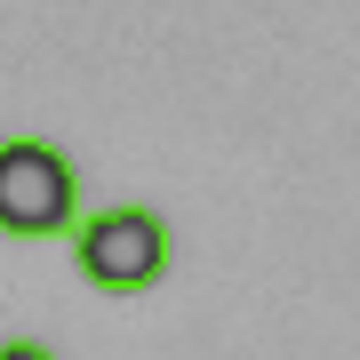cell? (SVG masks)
<instances>
[{"label": "cell", "instance_id": "6da1fadb", "mask_svg": "<svg viewBox=\"0 0 360 360\" xmlns=\"http://www.w3.org/2000/svg\"><path fill=\"white\" fill-rule=\"evenodd\" d=\"M80 168L49 136H0V240H72Z\"/></svg>", "mask_w": 360, "mask_h": 360}, {"label": "cell", "instance_id": "7a4b0ae2", "mask_svg": "<svg viewBox=\"0 0 360 360\" xmlns=\"http://www.w3.org/2000/svg\"><path fill=\"white\" fill-rule=\"evenodd\" d=\"M168 257H176V232H168L153 208H136V200L96 208V217H80V232H72V272L89 288H104V296L153 288L168 272Z\"/></svg>", "mask_w": 360, "mask_h": 360}, {"label": "cell", "instance_id": "3957f363", "mask_svg": "<svg viewBox=\"0 0 360 360\" xmlns=\"http://www.w3.org/2000/svg\"><path fill=\"white\" fill-rule=\"evenodd\" d=\"M0 360H56L40 336H0Z\"/></svg>", "mask_w": 360, "mask_h": 360}]
</instances>
